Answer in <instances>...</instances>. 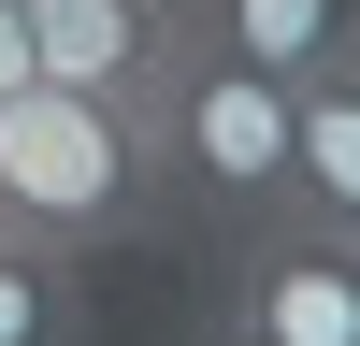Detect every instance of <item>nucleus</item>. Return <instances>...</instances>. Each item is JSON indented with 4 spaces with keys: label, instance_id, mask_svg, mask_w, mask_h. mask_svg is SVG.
<instances>
[{
    "label": "nucleus",
    "instance_id": "1",
    "mask_svg": "<svg viewBox=\"0 0 360 346\" xmlns=\"http://www.w3.org/2000/svg\"><path fill=\"white\" fill-rule=\"evenodd\" d=\"M159 130L144 101H86V86H44L29 72L0 101V231L58 260H101V245H144L159 231Z\"/></svg>",
    "mask_w": 360,
    "mask_h": 346
},
{
    "label": "nucleus",
    "instance_id": "2",
    "mask_svg": "<svg viewBox=\"0 0 360 346\" xmlns=\"http://www.w3.org/2000/svg\"><path fill=\"white\" fill-rule=\"evenodd\" d=\"M144 130H159V188L202 202L217 231L303 202V86L245 72V58H217V44H173V72L144 86Z\"/></svg>",
    "mask_w": 360,
    "mask_h": 346
},
{
    "label": "nucleus",
    "instance_id": "3",
    "mask_svg": "<svg viewBox=\"0 0 360 346\" xmlns=\"http://www.w3.org/2000/svg\"><path fill=\"white\" fill-rule=\"evenodd\" d=\"M231 317L259 346H360V231L317 202L245 217L231 231Z\"/></svg>",
    "mask_w": 360,
    "mask_h": 346
},
{
    "label": "nucleus",
    "instance_id": "4",
    "mask_svg": "<svg viewBox=\"0 0 360 346\" xmlns=\"http://www.w3.org/2000/svg\"><path fill=\"white\" fill-rule=\"evenodd\" d=\"M173 0H29V58L44 86H86V101H144L173 72Z\"/></svg>",
    "mask_w": 360,
    "mask_h": 346
},
{
    "label": "nucleus",
    "instance_id": "5",
    "mask_svg": "<svg viewBox=\"0 0 360 346\" xmlns=\"http://www.w3.org/2000/svg\"><path fill=\"white\" fill-rule=\"evenodd\" d=\"M173 29L245 58V72H274V86H317V72L360 58V0H173Z\"/></svg>",
    "mask_w": 360,
    "mask_h": 346
},
{
    "label": "nucleus",
    "instance_id": "6",
    "mask_svg": "<svg viewBox=\"0 0 360 346\" xmlns=\"http://www.w3.org/2000/svg\"><path fill=\"white\" fill-rule=\"evenodd\" d=\"M303 202L360 231V58L303 86Z\"/></svg>",
    "mask_w": 360,
    "mask_h": 346
},
{
    "label": "nucleus",
    "instance_id": "7",
    "mask_svg": "<svg viewBox=\"0 0 360 346\" xmlns=\"http://www.w3.org/2000/svg\"><path fill=\"white\" fill-rule=\"evenodd\" d=\"M86 332V288L58 245H29V231H0V346H72Z\"/></svg>",
    "mask_w": 360,
    "mask_h": 346
},
{
    "label": "nucleus",
    "instance_id": "8",
    "mask_svg": "<svg viewBox=\"0 0 360 346\" xmlns=\"http://www.w3.org/2000/svg\"><path fill=\"white\" fill-rule=\"evenodd\" d=\"M29 72H44V58H29V0H0V101H15Z\"/></svg>",
    "mask_w": 360,
    "mask_h": 346
},
{
    "label": "nucleus",
    "instance_id": "9",
    "mask_svg": "<svg viewBox=\"0 0 360 346\" xmlns=\"http://www.w3.org/2000/svg\"><path fill=\"white\" fill-rule=\"evenodd\" d=\"M188 346H259V332H245V317H231V303H217V317H202V332H188Z\"/></svg>",
    "mask_w": 360,
    "mask_h": 346
}]
</instances>
